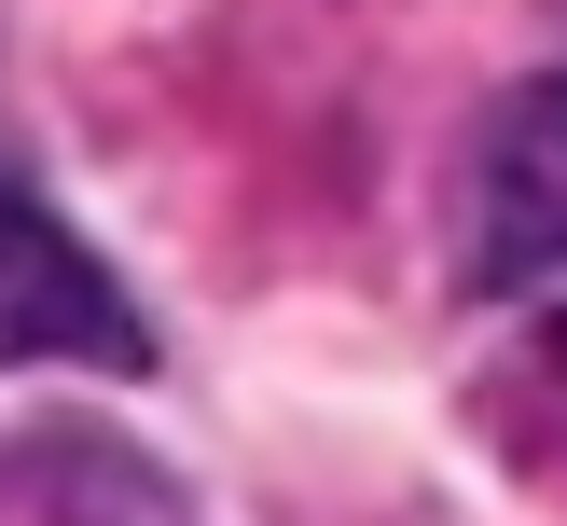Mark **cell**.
Instances as JSON below:
<instances>
[{"label": "cell", "mask_w": 567, "mask_h": 526, "mask_svg": "<svg viewBox=\"0 0 567 526\" xmlns=\"http://www.w3.org/2000/svg\"><path fill=\"white\" fill-rule=\"evenodd\" d=\"M567 264V83H513L457 181V291H540Z\"/></svg>", "instance_id": "obj_1"}, {"label": "cell", "mask_w": 567, "mask_h": 526, "mask_svg": "<svg viewBox=\"0 0 567 526\" xmlns=\"http://www.w3.org/2000/svg\"><path fill=\"white\" fill-rule=\"evenodd\" d=\"M14 360L138 374V360H153V332L125 319V291H111V277L70 249V221H55L42 194H14V181H0V374H14Z\"/></svg>", "instance_id": "obj_2"}]
</instances>
